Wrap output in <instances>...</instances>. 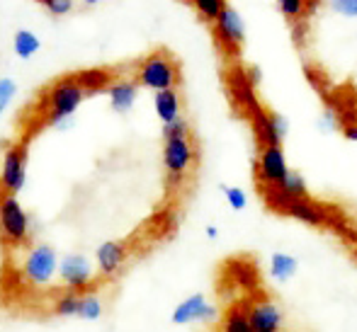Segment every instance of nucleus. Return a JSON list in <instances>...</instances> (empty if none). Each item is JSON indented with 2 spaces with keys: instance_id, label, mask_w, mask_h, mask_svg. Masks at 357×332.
<instances>
[{
  "instance_id": "obj_33",
  "label": "nucleus",
  "mask_w": 357,
  "mask_h": 332,
  "mask_svg": "<svg viewBox=\"0 0 357 332\" xmlns=\"http://www.w3.org/2000/svg\"><path fill=\"white\" fill-rule=\"evenodd\" d=\"M207 235H209V238H216V235H219V230H216L214 226H209V228H207Z\"/></svg>"
},
{
  "instance_id": "obj_19",
  "label": "nucleus",
  "mask_w": 357,
  "mask_h": 332,
  "mask_svg": "<svg viewBox=\"0 0 357 332\" xmlns=\"http://www.w3.org/2000/svg\"><path fill=\"white\" fill-rule=\"evenodd\" d=\"M296 267H299L296 260L287 253H275L273 258H270V274H273L278 281L291 279V276L296 274Z\"/></svg>"
},
{
  "instance_id": "obj_13",
  "label": "nucleus",
  "mask_w": 357,
  "mask_h": 332,
  "mask_svg": "<svg viewBox=\"0 0 357 332\" xmlns=\"http://www.w3.org/2000/svg\"><path fill=\"white\" fill-rule=\"evenodd\" d=\"M98 269L102 276H114L129 260V243L127 240H107L95 253Z\"/></svg>"
},
{
  "instance_id": "obj_7",
  "label": "nucleus",
  "mask_w": 357,
  "mask_h": 332,
  "mask_svg": "<svg viewBox=\"0 0 357 332\" xmlns=\"http://www.w3.org/2000/svg\"><path fill=\"white\" fill-rule=\"evenodd\" d=\"M56 264V253H54L52 245H32L20 274H22V281H27L29 286H47L52 284Z\"/></svg>"
},
{
  "instance_id": "obj_20",
  "label": "nucleus",
  "mask_w": 357,
  "mask_h": 332,
  "mask_svg": "<svg viewBox=\"0 0 357 332\" xmlns=\"http://www.w3.org/2000/svg\"><path fill=\"white\" fill-rule=\"evenodd\" d=\"M85 294V291H83ZM83 294L80 291H66L61 294L56 301H54V313L61 315V318H71V315L80 313V301H83Z\"/></svg>"
},
{
  "instance_id": "obj_11",
  "label": "nucleus",
  "mask_w": 357,
  "mask_h": 332,
  "mask_svg": "<svg viewBox=\"0 0 357 332\" xmlns=\"http://www.w3.org/2000/svg\"><path fill=\"white\" fill-rule=\"evenodd\" d=\"M59 271H61V281L66 286V291H95V276H93V267H90L88 260L83 255H66L59 264Z\"/></svg>"
},
{
  "instance_id": "obj_12",
  "label": "nucleus",
  "mask_w": 357,
  "mask_h": 332,
  "mask_svg": "<svg viewBox=\"0 0 357 332\" xmlns=\"http://www.w3.org/2000/svg\"><path fill=\"white\" fill-rule=\"evenodd\" d=\"M216 318V308L207 303V296L195 294L185 299L178 308L173 310V323L175 325H190V323H207V320Z\"/></svg>"
},
{
  "instance_id": "obj_29",
  "label": "nucleus",
  "mask_w": 357,
  "mask_h": 332,
  "mask_svg": "<svg viewBox=\"0 0 357 332\" xmlns=\"http://www.w3.org/2000/svg\"><path fill=\"white\" fill-rule=\"evenodd\" d=\"M42 5L49 10L52 15H66L73 10V0H42Z\"/></svg>"
},
{
  "instance_id": "obj_4",
  "label": "nucleus",
  "mask_w": 357,
  "mask_h": 332,
  "mask_svg": "<svg viewBox=\"0 0 357 332\" xmlns=\"http://www.w3.org/2000/svg\"><path fill=\"white\" fill-rule=\"evenodd\" d=\"M0 243L8 250L29 245V216L15 194L0 192Z\"/></svg>"
},
{
  "instance_id": "obj_1",
  "label": "nucleus",
  "mask_w": 357,
  "mask_h": 332,
  "mask_svg": "<svg viewBox=\"0 0 357 332\" xmlns=\"http://www.w3.org/2000/svg\"><path fill=\"white\" fill-rule=\"evenodd\" d=\"M134 80H137V85L155 90V93L178 90L180 63L175 61V56L168 49H155V52L146 54L144 58H139L137 68H134Z\"/></svg>"
},
{
  "instance_id": "obj_24",
  "label": "nucleus",
  "mask_w": 357,
  "mask_h": 332,
  "mask_svg": "<svg viewBox=\"0 0 357 332\" xmlns=\"http://www.w3.org/2000/svg\"><path fill=\"white\" fill-rule=\"evenodd\" d=\"M37 52H39V39L34 37L32 32H27V29H20V32L15 34V54H17L20 58H29Z\"/></svg>"
},
{
  "instance_id": "obj_30",
  "label": "nucleus",
  "mask_w": 357,
  "mask_h": 332,
  "mask_svg": "<svg viewBox=\"0 0 357 332\" xmlns=\"http://www.w3.org/2000/svg\"><path fill=\"white\" fill-rule=\"evenodd\" d=\"M331 8L345 17H357V0H333Z\"/></svg>"
},
{
  "instance_id": "obj_16",
  "label": "nucleus",
  "mask_w": 357,
  "mask_h": 332,
  "mask_svg": "<svg viewBox=\"0 0 357 332\" xmlns=\"http://www.w3.org/2000/svg\"><path fill=\"white\" fill-rule=\"evenodd\" d=\"M153 107H155V114H158L163 124H170L178 117H183V114H180V109H183V100H180L178 90H163V93H155Z\"/></svg>"
},
{
  "instance_id": "obj_26",
  "label": "nucleus",
  "mask_w": 357,
  "mask_h": 332,
  "mask_svg": "<svg viewBox=\"0 0 357 332\" xmlns=\"http://www.w3.org/2000/svg\"><path fill=\"white\" fill-rule=\"evenodd\" d=\"M188 136H192V129H190V122L185 117H178L175 122L163 124V141H170V139H188Z\"/></svg>"
},
{
  "instance_id": "obj_21",
  "label": "nucleus",
  "mask_w": 357,
  "mask_h": 332,
  "mask_svg": "<svg viewBox=\"0 0 357 332\" xmlns=\"http://www.w3.org/2000/svg\"><path fill=\"white\" fill-rule=\"evenodd\" d=\"M278 8L289 22H299V19H304L306 13L314 10V3H306V0H280Z\"/></svg>"
},
{
  "instance_id": "obj_22",
  "label": "nucleus",
  "mask_w": 357,
  "mask_h": 332,
  "mask_svg": "<svg viewBox=\"0 0 357 332\" xmlns=\"http://www.w3.org/2000/svg\"><path fill=\"white\" fill-rule=\"evenodd\" d=\"M192 8H195V13L204 19V22L214 24L216 19H219V15L226 10V3L224 0H195Z\"/></svg>"
},
{
  "instance_id": "obj_9",
  "label": "nucleus",
  "mask_w": 357,
  "mask_h": 332,
  "mask_svg": "<svg viewBox=\"0 0 357 332\" xmlns=\"http://www.w3.org/2000/svg\"><path fill=\"white\" fill-rule=\"evenodd\" d=\"M289 165H287V155L282 145H263L258 150V160H255V175H258V184L263 187H280L289 175Z\"/></svg>"
},
{
  "instance_id": "obj_28",
  "label": "nucleus",
  "mask_w": 357,
  "mask_h": 332,
  "mask_svg": "<svg viewBox=\"0 0 357 332\" xmlns=\"http://www.w3.org/2000/svg\"><path fill=\"white\" fill-rule=\"evenodd\" d=\"M15 83L10 78H3L0 80V114L5 112V107L10 104V100H13V95H15Z\"/></svg>"
},
{
  "instance_id": "obj_31",
  "label": "nucleus",
  "mask_w": 357,
  "mask_h": 332,
  "mask_svg": "<svg viewBox=\"0 0 357 332\" xmlns=\"http://www.w3.org/2000/svg\"><path fill=\"white\" fill-rule=\"evenodd\" d=\"M343 136L348 141H357V124H345V127H343Z\"/></svg>"
},
{
  "instance_id": "obj_15",
  "label": "nucleus",
  "mask_w": 357,
  "mask_h": 332,
  "mask_svg": "<svg viewBox=\"0 0 357 332\" xmlns=\"http://www.w3.org/2000/svg\"><path fill=\"white\" fill-rule=\"evenodd\" d=\"M109 102H112L114 112H129L137 102L139 95V85L134 78H114V83L109 85Z\"/></svg>"
},
{
  "instance_id": "obj_27",
  "label": "nucleus",
  "mask_w": 357,
  "mask_h": 332,
  "mask_svg": "<svg viewBox=\"0 0 357 332\" xmlns=\"http://www.w3.org/2000/svg\"><path fill=\"white\" fill-rule=\"evenodd\" d=\"M224 194H226V201L234 211H243L248 199H245V192L241 187H224Z\"/></svg>"
},
{
  "instance_id": "obj_32",
  "label": "nucleus",
  "mask_w": 357,
  "mask_h": 332,
  "mask_svg": "<svg viewBox=\"0 0 357 332\" xmlns=\"http://www.w3.org/2000/svg\"><path fill=\"white\" fill-rule=\"evenodd\" d=\"M335 119H338V117H335V114L328 109V112H326V117H324V127L326 129H335Z\"/></svg>"
},
{
  "instance_id": "obj_18",
  "label": "nucleus",
  "mask_w": 357,
  "mask_h": 332,
  "mask_svg": "<svg viewBox=\"0 0 357 332\" xmlns=\"http://www.w3.org/2000/svg\"><path fill=\"white\" fill-rule=\"evenodd\" d=\"M75 78H78L80 88L85 90V95H93V93H102V90H109V85L114 83L112 75H109V70H80V73H75Z\"/></svg>"
},
{
  "instance_id": "obj_6",
  "label": "nucleus",
  "mask_w": 357,
  "mask_h": 332,
  "mask_svg": "<svg viewBox=\"0 0 357 332\" xmlns=\"http://www.w3.org/2000/svg\"><path fill=\"white\" fill-rule=\"evenodd\" d=\"M212 29H214V39L221 52H224L226 56H238L245 42V24H243V17L238 15V10L226 5V10L219 15V19L212 24Z\"/></svg>"
},
{
  "instance_id": "obj_8",
  "label": "nucleus",
  "mask_w": 357,
  "mask_h": 332,
  "mask_svg": "<svg viewBox=\"0 0 357 332\" xmlns=\"http://www.w3.org/2000/svg\"><path fill=\"white\" fill-rule=\"evenodd\" d=\"M245 301V313H248V323L253 332H282L284 313L270 296L255 294L248 296Z\"/></svg>"
},
{
  "instance_id": "obj_3",
  "label": "nucleus",
  "mask_w": 357,
  "mask_h": 332,
  "mask_svg": "<svg viewBox=\"0 0 357 332\" xmlns=\"http://www.w3.org/2000/svg\"><path fill=\"white\" fill-rule=\"evenodd\" d=\"M195 165H197V145H195L192 136L165 141L163 170H165V189H168V192H178V189L188 182Z\"/></svg>"
},
{
  "instance_id": "obj_10",
  "label": "nucleus",
  "mask_w": 357,
  "mask_h": 332,
  "mask_svg": "<svg viewBox=\"0 0 357 332\" xmlns=\"http://www.w3.org/2000/svg\"><path fill=\"white\" fill-rule=\"evenodd\" d=\"M250 122H253V132H255V139H258L260 148H263V145H282V141L287 139V132H289V122H287L284 117H280L278 112L265 109V107L253 112Z\"/></svg>"
},
{
  "instance_id": "obj_5",
  "label": "nucleus",
  "mask_w": 357,
  "mask_h": 332,
  "mask_svg": "<svg viewBox=\"0 0 357 332\" xmlns=\"http://www.w3.org/2000/svg\"><path fill=\"white\" fill-rule=\"evenodd\" d=\"M27 148L29 136H22L20 141L8 145L3 155V170H0V192L15 194L24 187V175H27Z\"/></svg>"
},
{
  "instance_id": "obj_23",
  "label": "nucleus",
  "mask_w": 357,
  "mask_h": 332,
  "mask_svg": "<svg viewBox=\"0 0 357 332\" xmlns=\"http://www.w3.org/2000/svg\"><path fill=\"white\" fill-rule=\"evenodd\" d=\"M280 189L287 194V197H291V199H306L309 197V187H306V180L301 177L299 173H294L291 170L289 175H287V180L282 184H280Z\"/></svg>"
},
{
  "instance_id": "obj_17",
  "label": "nucleus",
  "mask_w": 357,
  "mask_h": 332,
  "mask_svg": "<svg viewBox=\"0 0 357 332\" xmlns=\"http://www.w3.org/2000/svg\"><path fill=\"white\" fill-rule=\"evenodd\" d=\"M219 332H253L248 323V313H245V301H236L224 310Z\"/></svg>"
},
{
  "instance_id": "obj_14",
  "label": "nucleus",
  "mask_w": 357,
  "mask_h": 332,
  "mask_svg": "<svg viewBox=\"0 0 357 332\" xmlns=\"http://www.w3.org/2000/svg\"><path fill=\"white\" fill-rule=\"evenodd\" d=\"M287 216H291V219L301 221V223H309V226H326L331 221L328 211H326L321 204H316L311 197L291 201L289 209H287Z\"/></svg>"
},
{
  "instance_id": "obj_2",
  "label": "nucleus",
  "mask_w": 357,
  "mask_h": 332,
  "mask_svg": "<svg viewBox=\"0 0 357 332\" xmlns=\"http://www.w3.org/2000/svg\"><path fill=\"white\" fill-rule=\"evenodd\" d=\"M85 97H88V95H85V90L80 88L75 73L66 75V78L54 80V83L42 93V104H39L42 119L47 124H59L61 119L71 117Z\"/></svg>"
},
{
  "instance_id": "obj_25",
  "label": "nucleus",
  "mask_w": 357,
  "mask_h": 332,
  "mask_svg": "<svg viewBox=\"0 0 357 332\" xmlns=\"http://www.w3.org/2000/svg\"><path fill=\"white\" fill-rule=\"evenodd\" d=\"M100 315H102V303H100L98 294H95V291H85L83 301H80V313H78V318L98 320Z\"/></svg>"
}]
</instances>
